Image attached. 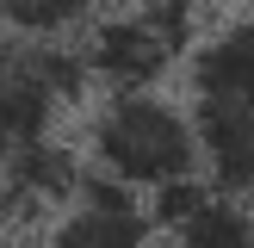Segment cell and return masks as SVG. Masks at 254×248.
I'll list each match as a JSON object with an SVG mask.
<instances>
[{
    "label": "cell",
    "instance_id": "obj_1",
    "mask_svg": "<svg viewBox=\"0 0 254 248\" xmlns=\"http://www.w3.org/2000/svg\"><path fill=\"white\" fill-rule=\"evenodd\" d=\"M186 112L205 149V180L254 205V12L198 37L186 56Z\"/></svg>",
    "mask_w": 254,
    "mask_h": 248
},
{
    "label": "cell",
    "instance_id": "obj_2",
    "mask_svg": "<svg viewBox=\"0 0 254 248\" xmlns=\"http://www.w3.org/2000/svg\"><path fill=\"white\" fill-rule=\"evenodd\" d=\"M87 168L93 180L118 186V192H186L205 174V149H198L192 112H180L161 93H106L99 112L87 118Z\"/></svg>",
    "mask_w": 254,
    "mask_h": 248
},
{
    "label": "cell",
    "instance_id": "obj_3",
    "mask_svg": "<svg viewBox=\"0 0 254 248\" xmlns=\"http://www.w3.org/2000/svg\"><path fill=\"white\" fill-rule=\"evenodd\" d=\"M74 50H81L87 81H99L106 93H155V81L198 44L186 6H124L99 12Z\"/></svg>",
    "mask_w": 254,
    "mask_h": 248
},
{
    "label": "cell",
    "instance_id": "obj_4",
    "mask_svg": "<svg viewBox=\"0 0 254 248\" xmlns=\"http://www.w3.org/2000/svg\"><path fill=\"white\" fill-rule=\"evenodd\" d=\"M81 81L87 68L74 44H31V37L0 31V161L50 143Z\"/></svg>",
    "mask_w": 254,
    "mask_h": 248
},
{
    "label": "cell",
    "instance_id": "obj_5",
    "mask_svg": "<svg viewBox=\"0 0 254 248\" xmlns=\"http://www.w3.org/2000/svg\"><path fill=\"white\" fill-rule=\"evenodd\" d=\"M50 248H168V242H161L155 211H143L130 192L87 174V192L56 217Z\"/></svg>",
    "mask_w": 254,
    "mask_h": 248
},
{
    "label": "cell",
    "instance_id": "obj_6",
    "mask_svg": "<svg viewBox=\"0 0 254 248\" xmlns=\"http://www.w3.org/2000/svg\"><path fill=\"white\" fill-rule=\"evenodd\" d=\"M155 223H161L168 248H254V205L217 192V186L168 192Z\"/></svg>",
    "mask_w": 254,
    "mask_h": 248
},
{
    "label": "cell",
    "instance_id": "obj_7",
    "mask_svg": "<svg viewBox=\"0 0 254 248\" xmlns=\"http://www.w3.org/2000/svg\"><path fill=\"white\" fill-rule=\"evenodd\" d=\"M87 192L81 180V161L56 143H37L25 155H6L0 161V211H19V217H37V211H68L74 198Z\"/></svg>",
    "mask_w": 254,
    "mask_h": 248
},
{
    "label": "cell",
    "instance_id": "obj_8",
    "mask_svg": "<svg viewBox=\"0 0 254 248\" xmlns=\"http://www.w3.org/2000/svg\"><path fill=\"white\" fill-rule=\"evenodd\" d=\"M99 12L87 0H0V31L31 44H81Z\"/></svg>",
    "mask_w": 254,
    "mask_h": 248
}]
</instances>
